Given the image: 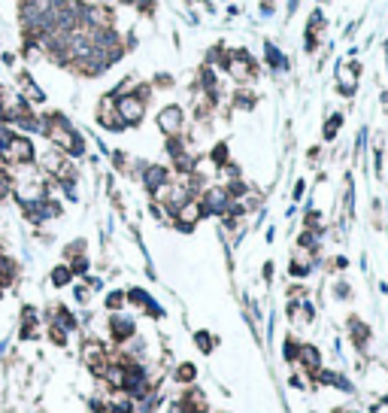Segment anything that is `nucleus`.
<instances>
[{
	"label": "nucleus",
	"mask_w": 388,
	"mask_h": 413,
	"mask_svg": "<svg viewBox=\"0 0 388 413\" xmlns=\"http://www.w3.org/2000/svg\"><path fill=\"white\" fill-rule=\"evenodd\" d=\"M37 143H33L31 134H16L13 143L4 149V155H0V164L9 167V170H18V167H33L37 164Z\"/></svg>",
	"instance_id": "f257e3e1"
},
{
	"label": "nucleus",
	"mask_w": 388,
	"mask_h": 413,
	"mask_svg": "<svg viewBox=\"0 0 388 413\" xmlns=\"http://www.w3.org/2000/svg\"><path fill=\"white\" fill-rule=\"evenodd\" d=\"M146 107H149V103L140 100L136 95L116 98V113H119V119L124 122V128H136V125L146 119Z\"/></svg>",
	"instance_id": "f03ea898"
},
{
	"label": "nucleus",
	"mask_w": 388,
	"mask_h": 413,
	"mask_svg": "<svg viewBox=\"0 0 388 413\" xmlns=\"http://www.w3.org/2000/svg\"><path fill=\"white\" fill-rule=\"evenodd\" d=\"M109 338H112V343H128V340H134L136 338V323L131 316H124V313H109Z\"/></svg>",
	"instance_id": "7ed1b4c3"
},
{
	"label": "nucleus",
	"mask_w": 388,
	"mask_h": 413,
	"mask_svg": "<svg viewBox=\"0 0 388 413\" xmlns=\"http://www.w3.org/2000/svg\"><path fill=\"white\" fill-rule=\"evenodd\" d=\"M225 67H227V73H231L237 83H246V79L255 76V64L249 61L246 49H237V52L227 55V58H225Z\"/></svg>",
	"instance_id": "20e7f679"
},
{
	"label": "nucleus",
	"mask_w": 388,
	"mask_h": 413,
	"mask_svg": "<svg viewBox=\"0 0 388 413\" xmlns=\"http://www.w3.org/2000/svg\"><path fill=\"white\" fill-rule=\"evenodd\" d=\"M158 128H161L167 137H179L182 128H185V113H182V107H176V103L164 107L161 113H158Z\"/></svg>",
	"instance_id": "39448f33"
},
{
	"label": "nucleus",
	"mask_w": 388,
	"mask_h": 413,
	"mask_svg": "<svg viewBox=\"0 0 388 413\" xmlns=\"http://www.w3.org/2000/svg\"><path fill=\"white\" fill-rule=\"evenodd\" d=\"M143 186L149 194H158L164 186H170V170L164 164H143Z\"/></svg>",
	"instance_id": "423d86ee"
},
{
	"label": "nucleus",
	"mask_w": 388,
	"mask_h": 413,
	"mask_svg": "<svg viewBox=\"0 0 388 413\" xmlns=\"http://www.w3.org/2000/svg\"><path fill=\"white\" fill-rule=\"evenodd\" d=\"M337 88L343 91L346 98L355 95V88H358V64H343V67H337Z\"/></svg>",
	"instance_id": "0eeeda50"
},
{
	"label": "nucleus",
	"mask_w": 388,
	"mask_h": 413,
	"mask_svg": "<svg viewBox=\"0 0 388 413\" xmlns=\"http://www.w3.org/2000/svg\"><path fill=\"white\" fill-rule=\"evenodd\" d=\"M18 273H21L18 261H16L13 256H9V252L0 249V286H4V289L16 286V283H18Z\"/></svg>",
	"instance_id": "6e6552de"
},
{
	"label": "nucleus",
	"mask_w": 388,
	"mask_h": 413,
	"mask_svg": "<svg viewBox=\"0 0 388 413\" xmlns=\"http://www.w3.org/2000/svg\"><path fill=\"white\" fill-rule=\"evenodd\" d=\"M73 271H70V265L67 261H61V265H55L52 271H49V283H52V289H67V286H73Z\"/></svg>",
	"instance_id": "1a4fd4ad"
},
{
	"label": "nucleus",
	"mask_w": 388,
	"mask_h": 413,
	"mask_svg": "<svg viewBox=\"0 0 388 413\" xmlns=\"http://www.w3.org/2000/svg\"><path fill=\"white\" fill-rule=\"evenodd\" d=\"M13 192H16V174L9 167L0 164V204L13 198Z\"/></svg>",
	"instance_id": "9d476101"
},
{
	"label": "nucleus",
	"mask_w": 388,
	"mask_h": 413,
	"mask_svg": "<svg viewBox=\"0 0 388 413\" xmlns=\"http://www.w3.org/2000/svg\"><path fill=\"white\" fill-rule=\"evenodd\" d=\"M264 58H267V64H270V67H276V70H282V67H289V58H285V55H282V52H279L273 43H267V46H264Z\"/></svg>",
	"instance_id": "9b49d317"
},
{
	"label": "nucleus",
	"mask_w": 388,
	"mask_h": 413,
	"mask_svg": "<svg viewBox=\"0 0 388 413\" xmlns=\"http://www.w3.org/2000/svg\"><path fill=\"white\" fill-rule=\"evenodd\" d=\"M18 340H40V323H18Z\"/></svg>",
	"instance_id": "f8f14e48"
},
{
	"label": "nucleus",
	"mask_w": 388,
	"mask_h": 413,
	"mask_svg": "<svg viewBox=\"0 0 388 413\" xmlns=\"http://www.w3.org/2000/svg\"><path fill=\"white\" fill-rule=\"evenodd\" d=\"M124 304H128V301H124V292H122V289L109 292V295H107V301H104V307L109 310V313H122V307H124Z\"/></svg>",
	"instance_id": "ddd939ff"
},
{
	"label": "nucleus",
	"mask_w": 388,
	"mask_h": 413,
	"mask_svg": "<svg viewBox=\"0 0 388 413\" xmlns=\"http://www.w3.org/2000/svg\"><path fill=\"white\" fill-rule=\"evenodd\" d=\"M70 265V271H73V277H88V271H91V261H88V256H79V258H70L67 261Z\"/></svg>",
	"instance_id": "4468645a"
},
{
	"label": "nucleus",
	"mask_w": 388,
	"mask_h": 413,
	"mask_svg": "<svg viewBox=\"0 0 388 413\" xmlns=\"http://www.w3.org/2000/svg\"><path fill=\"white\" fill-rule=\"evenodd\" d=\"M85 240L79 237V240H73V244H67L64 246V261H70V258H79V256H85Z\"/></svg>",
	"instance_id": "2eb2a0df"
},
{
	"label": "nucleus",
	"mask_w": 388,
	"mask_h": 413,
	"mask_svg": "<svg viewBox=\"0 0 388 413\" xmlns=\"http://www.w3.org/2000/svg\"><path fill=\"white\" fill-rule=\"evenodd\" d=\"M45 335H49V340L55 343V347H61V350L67 347V340H70V335H67V331H64V328H58V325H52V323H49V331H45Z\"/></svg>",
	"instance_id": "dca6fc26"
},
{
	"label": "nucleus",
	"mask_w": 388,
	"mask_h": 413,
	"mask_svg": "<svg viewBox=\"0 0 388 413\" xmlns=\"http://www.w3.org/2000/svg\"><path fill=\"white\" fill-rule=\"evenodd\" d=\"M340 125H343V116H330V119H328V125H325V140H334Z\"/></svg>",
	"instance_id": "f3484780"
},
{
	"label": "nucleus",
	"mask_w": 388,
	"mask_h": 413,
	"mask_svg": "<svg viewBox=\"0 0 388 413\" xmlns=\"http://www.w3.org/2000/svg\"><path fill=\"white\" fill-rule=\"evenodd\" d=\"M194 374H198V371H194V365H182V368L176 371V380H179V383H191Z\"/></svg>",
	"instance_id": "a211bd4d"
},
{
	"label": "nucleus",
	"mask_w": 388,
	"mask_h": 413,
	"mask_svg": "<svg viewBox=\"0 0 388 413\" xmlns=\"http://www.w3.org/2000/svg\"><path fill=\"white\" fill-rule=\"evenodd\" d=\"M73 295H76V301L79 304H88V298H91V289L85 283H79V286H73Z\"/></svg>",
	"instance_id": "6ab92c4d"
},
{
	"label": "nucleus",
	"mask_w": 388,
	"mask_h": 413,
	"mask_svg": "<svg viewBox=\"0 0 388 413\" xmlns=\"http://www.w3.org/2000/svg\"><path fill=\"white\" fill-rule=\"evenodd\" d=\"M4 119H6V91L0 88V122H4Z\"/></svg>",
	"instance_id": "aec40b11"
},
{
	"label": "nucleus",
	"mask_w": 388,
	"mask_h": 413,
	"mask_svg": "<svg viewBox=\"0 0 388 413\" xmlns=\"http://www.w3.org/2000/svg\"><path fill=\"white\" fill-rule=\"evenodd\" d=\"M167 413H185V407H182V401H173V404L167 407Z\"/></svg>",
	"instance_id": "412c9836"
},
{
	"label": "nucleus",
	"mask_w": 388,
	"mask_h": 413,
	"mask_svg": "<svg viewBox=\"0 0 388 413\" xmlns=\"http://www.w3.org/2000/svg\"><path fill=\"white\" fill-rule=\"evenodd\" d=\"M4 64H16V52H4V58H0Z\"/></svg>",
	"instance_id": "4be33fe9"
},
{
	"label": "nucleus",
	"mask_w": 388,
	"mask_h": 413,
	"mask_svg": "<svg viewBox=\"0 0 388 413\" xmlns=\"http://www.w3.org/2000/svg\"><path fill=\"white\" fill-rule=\"evenodd\" d=\"M4 295H6V289H4V286H0V301H4Z\"/></svg>",
	"instance_id": "5701e85b"
}]
</instances>
